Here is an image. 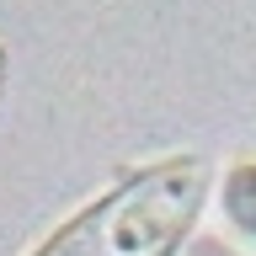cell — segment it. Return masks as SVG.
I'll return each instance as SVG.
<instances>
[{
    "label": "cell",
    "instance_id": "6da1fadb",
    "mask_svg": "<svg viewBox=\"0 0 256 256\" xmlns=\"http://www.w3.org/2000/svg\"><path fill=\"white\" fill-rule=\"evenodd\" d=\"M203 198V166L171 160L134 176L128 187L64 224L38 256H171V246L187 235Z\"/></svg>",
    "mask_w": 256,
    "mask_h": 256
}]
</instances>
